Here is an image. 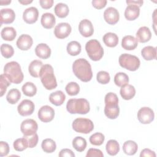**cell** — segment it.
Returning a JSON list of instances; mask_svg holds the SVG:
<instances>
[{
	"mask_svg": "<svg viewBox=\"0 0 157 157\" xmlns=\"http://www.w3.org/2000/svg\"><path fill=\"white\" fill-rule=\"evenodd\" d=\"M72 71L78 79L84 82L90 81L93 77L91 66L89 62L84 58L77 59L74 62Z\"/></svg>",
	"mask_w": 157,
	"mask_h": 157,
	"instance_id": "1",
	"label": "cell"
},
{
	"mask_svg": "<svg viewBox=\"0 0 157 157\" xmlns=\"http://www.w3.org/2000/svg\"><path fill=\"white\" fill-rule=\"evenodd\" d=\"M6 77L15 84H19L23 80V74L20 65L16 61L7 63L4 67V74Z\"/></svg>",
	"mask_w": 157,
	"mask_h": 157,
	"instance_id": "2",
	"label": "cell"
},
{
	"mask_svg": "<svg viewBox=\"0 0 157 157\" xmlns=\"http://www.w3.org/2000/svg\"><path fill=\"white\" fill-rule=\"evenodd\" d=\"M105 108L104 113L105 116L110 119L117 118L120 113L118 106V98L116 94L110 92L108 93L104 99Z\"/></svg>",
	"mask_w": 157,
	"mask_h": 157,
	"instance_id": "3",
	"label": "cell"
},
{
	"mask_svg": "<svg viewBox=\"0 0 157 157\" xmlns=\"http://www.w3.org/2000/svg\"><path fill=\"white\" fill-rule=\"evenodd\" d=\"M43 86L48 90L55 89L57 86L56 77L54 75L53 67L50 64H45L42 66L39 74Z\"/></svg>",
	"mask_w": 157,
	"mask_h": 157,
	"instance_id": "4",
	"label": "cell"
},
{
	"mask_svg": "<svg viewBox=\"0 0 157 157\" xmlns=\"http://www.w3.org/2000/svg\"><path fill=\"white\" fill-rule=\"evenodd\" d=\"M66 109L71 114H86L89 112L90 107L86 99H71L67 102Z\"/></svg>",
	"mask_w": 157,
	"mask_h": 157,
	"instance_id": "5",
	"label": "cell"
},
{
	"mask_svg": "<svg viewBox=\"0 0 157 157\" xmlns=\"http://www.w3.org/2000/svg\"><path fill=\"white\" fill-rule=\"evenodd\" d=\"M85 50L89 58L94 61L100 60L104 55V50L100 42L96 39L88 41L85 45Z\"/></svg>",
	"mask_w": 157,
	"mask_h": 157,
	"instance_id": "6",
	"label": "cell"
},
{
	"mask_svg": "<svg viewBox=\"0 0 157 157\" xmlns=\"http://www.w3.org/2000/svg\"><path fill=\"white\" fill-rule=\"evenodd\" d=\"M118 61L121 67L130 71H137L140 64V61L136 56L128 53L121 55Z\"/></svg>",
	"mask_w": 157,
	"mask_h": 157,
	"instance_id": "7",
	"label": "cell"
},
{
	"mask_svg": "<svg viewBox=\"0 0 157 157\" xmlns=\"http://www.w3.org/2000/svg\"><path fill=\"white\" fill-rule=\"evenodd\" d=\"M72 126L75 131L83 134H88L94 129L93 121L85 118H76L74 120Z\"/></svg>",
	"mask_w": 157,
	"mask_h": 157,
	"instance_id": "8",
	"label": "cell"
},
{
	"mask_svg": "<svg viewBox=\"0 0 157 157\" xmlns=\"http://www.w3.org/2000/svg\"><path fill=\"white\" fill-rule=\"evenodd\" d=\"M155 118L153 110L148 107L140 108L137 112V118L142 124H149L152 122Z\"/></svg>",
	"mask_w": 157,
	"mask_h": 157,
	"instance_id": "9",
	"label": "cell"
},
{
	"mask_svg": "<svg viewBox=\"0 0 157 157\" xmlns=\"http://www.w3.org/2000/svg\"><path fill=\"white\" fill-rule=\"evenodd\" d=\"M37 129V123L33 119L25 120L20 126V130L24 136L33 135L36 133Z\"/></svg>",
	"mask_w": 157,
	"mask_h": 157,
	"instance_id": "10",
	"label": "cell"
},
{
	"mask_svg": "<svg viewBox=\"0 0 157 157\" xmlns=\"http://www.w3.org/2000/svg\"><path fill=\"white\" fill-rule=\"evenodd\" d=\"M34 104L29 99L23 100L18 105L17 110L18 113L23 117L31 115L34 110Z\"/></svg>",
	"mask_w": 157,
	"mask_h": 157,
	"instance_id": "11",
	"label": "cell"
},
{
	"mask_svg": "<svg viewBox=\"0 0 157 157\" xmlns=\"http://www.w3.org/2000/svg\"><path fill=\"white\" fill-rule=\"evenodd\" d=\"M54 117L55 110L49 105H44L38 111V118L42 122H50L53 120Z\"/></svg>",
	"mask_w": 157,
	"mask_h": 157,
	"instance_id": "12",
	"label": "cell"
},
{
	"mask_svg": "<svg viewBox=\"0 0 157 157\" xmlns=\"http://www.w3.org/2000/svg\"><path fill=\"white\" fill-rule=\"evenodd\" d=\"M71 26L69 23H60L55 26L54 34L57 38L63 39L69 36L71 33Z\"/></svg>",
	"mask_w": 157,
	"mask_h": 157,
	"instance_id": "13",
	"label": "cell"
},
{
	"mask_svg": "<svg viewBox=\"0 0 157 157\" xmlns=\"http://www.w3.org/2000/svg\"><path fill=\"white\" fill-rule=\"evenodd\" d=\"M104 18L109 25H115L119 20L120 15L118 10L112 7L106 9L104 12Z\"/></svg>",
	"mask_w": 157,
	"mask_h": 157,
	"instance_id": "14",
	"label": "cell"
},
{
	"mask_svg": "<svg viewBox=\"0 0 157 157\" xmlns=\"http://www.w3.org/2000/svg\"><path fill=\"white\" fill-rule=\"evenodd\" d=\"M39 17V12L37 8L30 7L25 10L23 13V19L28 24H33L36 22Z\"/></svg>",
	"mask_w": 157,
	"mask_h": 157,
	"instance_id": "15",
	"label": "cell"
},
{
	"mask_svg": "<svg viewBox=\"0 0 157 157\" xmlns=\"http://www.w3.org/2000/svg\"><path fill=\"white\" fill-rule=\"evenodd\" d=\"M78 30L82 36L85 37H88L93 35L94 28L92 23L87 20H82L78 25Z\"/></svg>",
	"mask_w": 157,
	"mask_h": 157,
	"instance_id": "16",
	"label": "cell"
},
{
	"mask_svg": "<svg viewBox=\"0 0 157 157\" xmlns=\"http://www.w3.org/2000/svg\"><path fill=\"white\" fill-rule=\"evenodd\" d=\"M33 40L28 34H22L17 39L16 44L17 47L21 50H28L33 45Z\"/></svg>",
	"mask_w": 157,
	"mask_h": 157,
	"instance_id": "17",
	"label": "cell"
},
{
	"mask_svg": "<svg viewBox=\"0 0 157 157\" xmlns=\"http://www.w3.org/2000/svg\"><path fill=\"white\" fill-rule=\"evenodd\" d=\"M1 25L12 23L15 18V13L12 9H2L0 11Z\"/></svg>",
	"mask_w": 157,
	"mask_h": 157,
	"instance_id": "18",
	"label": "cell"
},
{
	"mask_svg": "<svg viewBox=\"0 0 157 157\" xmlns=\"http://www.w3.org/2000/svg\"><path fill=\"white\" fill-rule=\"evenodd\" d=\"M139 7L134 4H128L124 11V17L129 21L136 20L139 16Z\"/></svg>",
	"mask_w": 157,
	"mask_h": 157,
	"instance_id": "19",
	"label": "cell"
},
{
	"mask_svg": "<svg viewBox=\"0 0 157 157\" xmlns=\"http://www.w3.org/2000/svg\"><path fill=\"white\" fill-rule=\"evenodd\" d=\"M151 33L147 26L140 27L136 33V39L140 43H145L150 40Z\"/></svg>",
	"mask_w": 157,
	"mask_h": 157,
	"instance_id": "20",
	"label": "cell"
},
{
	"mask_svg": "<svg viewBox=\"0 0 157 157\" xmlns=\"http://www.w3.org/2000/svg\"><path fill=\"white\" fill-rule=\"evenodd\" d=\"M35 53L39 58L45 59L50 56L51 49L46 44L41 43L36 46Z\"/></svg>",
	"mask_w": 157,
	"mask_h": 157,
	"instance_id": "21",
	"label": "cell"
},
{
	"mask_svg": "<svg viewBox=\"0 0 157 157\" xmlns=\"http://www.w3.org/2000/svg\"><path fill=\"white\" fill-rule=\"evenodd\" d=\"M138 45V41L134 36L131 35L125 36L121 40L122 47L126 50H134Z\"/></svg>",
	"mask_w": 157,
	"mask_h": 157,
	"instance_id": "22",
	"label": "cell"
},
{
	"mask_svg": "<svg viewBox=\"0 0 157 157\" xmlns=\"http://www.w3.org/2000/svg\"><path fill=\"white\" fill-rule=\"evenodd\" d=\"M41 25L45 29L52 28L56 23V19L52 13H43L41 17Z\"/></svg>",
	"mask_w": 157,
	"mask_h": 157,
	"instance_id": "23",
	"label": "cell"
},
{
	"mask_svg": "<svg viewBox=\"0 0 157 157\" xmlns=\"http://www.w3.org/2000/svg\"><path fill=\"white\" fill-rule=\"evenodd\" d=\"M66 99L64 93L60 90L52 93L49 96L50 102L56 106L61 105Z\"/></svg>",
	"mask_w": 157,
	"mask_h": 157,
	"instance_id": "24",
	"label": "cell"
},
{
	"mask_svg": "<svg viewBox=\"0 0 157 157\" xmlns=\"http://www.w3.org/2000/svg\"><path fill=\"white\" fill-rule=\"evenodd\" d=\"M120 95L122 98L124 100H130L136 94V90L135 88L129 84H126L123 86H121L120 91Z\"/></svg>",
	"mask_w": 157,
	"mask_h": 157,
	"instance_id": "25",
	"label": "cell"
},
{
	"mask_svg": "<svg viewBox=\"0 0 157 157\" xmlns=\"http://www.w3.org/2000/svg\"><path fill=\"white\" fill-rule=\"evenodd\" d=\"M43 66L42 62L40 60L35 59L31 61L28 67V71L30 75L33 77H39L40 71Z\"/></svg>",
	"mask_w": 157,
	"mask_h": 157,
	"instance_id": "26",
	"label": "cell"
},
{
	"mask_svg": "<svg viewBox=\"0 0 157 157\" xmlns=\"http://www.w3.org/2000/svg\"><path fill=\"white\" fill-rule=\"evenodd\" d=\"M141 55L144 59L150 61L156 59V48L152 46H147L141 50Z\"/></svg>",
	"mask_w": 157,
	"mask_h": 157,
	"instance_id": "27",
	"label": "cell"
},
{
	"mask_svg": "<svg viewBox=\"0 0 157 157\" xmlns=\"http://www.w3.org/2000/svg\"><path fill=\"white\" fill-rule=\"evenodd\" d=\"M103 41L106 46L115 47L118 43V36L113 33H107L103 36Z\"/></svg>",
	"mask_w": 157,
	"mask_h": 157,
	"instance_id": "28",
	"label": "cell"
},
{
	"mask_svg": "<svg viewBox=\"0 0 157 157\" xmlns=\"http://www.w3.org/2000/svg\"><path fill=\"white\" fill-rule=\"evenodd\" d=\"M137 149V144L132 140H127L123 145V152L128 155H134L136 153Z\"/></svg>",
	"mask_w": 157,
	"mask_h": 157,
	"instance_id": "29",
	"label": "cell"
},
{
	"mask_svg": "<svg viewBox=\"0 0 157 157\" xmlns=\"http://www.w3.org/2000/svg\"><path fill=\"white\" fill-rule=\"evenodd\" d=\"M1 36L5 40L12 41L17 36V32L13 27H5L2 29Z\"/></svg>",
	"mask_w": 157,
	"mask_h": 157,
	"instance_id": "30",
	"label": "cell"
},
{
	"mask_svg": "<svg viewBox=\"0 0 157 157\" xmlns=\"http://www.w3.org/2000/svg\"><path fill=\"white\" fill-rule=\"evenodd\" d=\"M105 150L109 155L111 156H115L120 151V145L118 142L115 140H109L106 144Z\"/></svg>",
	"mask_w": 157,
	"mask_h": 157,
	"instance_id": "31",
	"label": "cell"
},
{
	"mask_svg": "<svg viewBox=\"0 0 157 157\" xmlns=\"http://www.w3.org/2000/svg\"><path fill=\"white\" fill-rule=\"evenodd\" d=\"M41 147L43 151L47 153H51L55 151L56 145L55 142L52 139H45L42 140Z\"/></svg>",
	"mask_w": 157,
	"mask_h": 157,
	"instance_id": "32",
	"label": "cell"
},
{
	"mask_svg": "<svg viewBox=\"0 0 157 157\" xmlns=\"http://www.w3.org/2000/svg\"><path fill=\"white\" fill-rule=\"evenodd\" d=\"M55 13L59 18H65L66 17L69 12V7L67 5L64 3H58L55 7Z\"/></svg>",
	"mask_w": 157,
	"mask_h": 157,
	"instance_id": "33",
	"label": "cell"
},
{
	"mask_svg": "<svg viewBox=\"0 0 157 157\" xmlns=\"http://www.w3.org/2000/svg\"><path fill=\"white\" fill-rule=\"evenodd\" d=\"M67 52L71 56H77L81 52V45L77 41L70 42L66 47Z\"/></svg>",
	"mask_w": 157,
	"mask_h": 157,
	"instance_id": "34",
	"label": "cell"
},
{
	"mask_svg": "<svg viewBox=\"0 0 157 157\" xmlns=\"http://www.w3.org/2000/svg\"><path fill=\"white\" fill-rule=\"evenodd\" d=\"M21 98V93L18 89L13 88L10 90L6 96L7 102L11 104H16Z\"/></svg>",
	"mask_w": 157,
	"mask_h": 157,
	"instance_id": "35",
	"label": "cell"
},
{
	"mask_svg": "<svg viewBox=\"0 0 157 157\" xmlns=\"http://www.w3.org/2000/svg\"><path fill=\"white\" fill-rule=\"evenodd\" d=\"M72 146L75 150L78 152H82L85 150L86 147V141L82 137H75L72 140Z\"/></svg>",
	"mask_w": 157,
	"mask_h": 157,
	"instance_id": "36",
	"label": "cell"
},
{
	"mask_svg": "<svg viewBox=\"0 0 157 157\" xmlns=\"http://www.w3.org/2000/svg\"><path fill=\"white\" fill-rule=\"evenodd\" d=\"M23 94L27 96H34L37 93L36 86L32 82H28L25 83L21 88Z\"/></svg>",
	"mask_w": 157,
	"mask_h": 157,
	"instance_id": "37",
	"label": "cell"
},
{
	"mask_svg": "<svg viewBox=\"0 0 157 157\" xmlns=\"http://www.w3.org/2000/svg\"><path fill=\"white\" fill-rule=\"evenodd\" d=\"M114 83L117 86L121 87L129 83V77L124 72H118L114 77Z\"/></svg>",
	"mask_w": 157,
	"mask_h": 157,
	"instance_id": "38",
	"label": "cell"
},
{
	"mask_svg": "<svg viewBox=\"0 0 157 157\" xmlns=\"http://www.w3.org/2000/svg\"><path fill=\"white\" fill-rule=\"evenodd\" d=\"M14 149L17 151H22L28 147V144L26 139L24 137L17 139L13 142V144Z\"/></svg>",
	"mask_w": 157,
	"mask_h": 157,
	"instance_id": "39",
	"label": "cell"
},
{
	"mask_svg": "<svg viewBox=\"0 0 157 157\" xmlns=\"http://www.w3.org/2000/svg\"><path fill=\"white\" fill-rule=\"evenodd\" d=\"M65 90L69 96H75L80 91V86L76 82H71L67 84Z\"/></svg>",
	"mask_w": 157,
	"mask_h": 157,
	"instance_id": "40",
	"label": "cell"
},
{
	"mask_svg": "<svg viewBox=\"0 0 157 157\" xmlns=\"http://www.w3.org/2000/svg\"><path fill=\"white\" fill-rule=\"evenodd\" d=\"M1 52L2 56L6 58H10L13 55L14 50L12 45L7 44H2L1 45Z\"/></svg>",
	"mask_w": 157,
	"mask_h": 157,
	"instance_id": "41",
	"label": "cell"
},
{
	"mask_svg": "<svg viewBox=\"0 0 157 157\" xmlns=\"http://www.w3.org/2000/svg\"><path fill=\"white\" fill-rule=\"evenodd\" d=\"M104 139L105 137L103 134L101 132H96L90 136V142L92 145L99 146L103 144Z\"/></svg>",
	"mask_w": 157,
	"mask_h": 157,
	"instance_id": "42",
	"label": "cell"
},
{
	"mask_svg": "<svg viewBox=\"0 0 157 157\" xmlns=\"http://www.w3.org/2000/svg\"><path fill=\"white\" fill-rule=\"evenodd\" d=\"M10 82L6 77L4 74L0 76V96L2 97L6 92L7 88L10 85Z\"/></svg>",
	"mask_w": 157,
	"mask_h": 157,
	"instance_id": "43",
	"label": "cell"
},
{
	"mask_svg": "<svg viewBox=\"0 0 157 157\" xmlns=\"http://www.w3.org/2000/svg\"><path fill=\"white\" fill-rule=\"evenodd\" d=\"M96 79L99 83L105 85L108 83L110 82V77L109 74L107 72L101 71L97 74Z\"/></svg>",
	"mask_w": 157,
	"mask_h": 157,
	"instance_id": "44",
	"label": "cell"
},
{
	"mask_svg": "<svg viewBox=\"0 0 157 157\" xmlns=\"http://www.w3.org/2000/svg\"><path fill=\"white\" fill-rule=\"evenodd\" d=\"M23 137H25L28 141V148H34L37 145L39 137L36 133L30 136H24Z\"/></svg>",
	"mask_w": 157,
	"mask_h": 157,
	"instance_id": "45",
	"label": "cell"
},
{
	"mask_svg": "<svg viewBox=\"0 0 157 157\" xmlns=\"http://www.w3.org/2000/svg\"><path fill=\"white\" fill-rule=\"evenodd\" d=\"M86 157H103L104 155L102 152L96 148H90L86 155Z\"/></svg>",
	"mask_w": 157,
	"mask_h": 157,
	"instance_id": "46",
	"label": "cell"
},
{
	"mask_svg": "<svg viewBox=\"0 0 157 157\" xmlns=\"http://www.w3.org/2000/svg\"><path fill=\"white\" fill-rule=\"evenodd\" d=\"M9 152V146L8 144L4 141L0 142V156H7Z\"/></svg>",
	"mask_w": 157,
	"mask_h": 157,
	"instance_id": "47",
	"label": "cell"
},
{
	"mask_svg": "<svg viewBox=\"0 0 157 157\" xmlns=\"http://www.w3.org/2000/svg\"><path fill=\"white\" fill-rule=\"evenodd\" d=\"M107 4L106 0H93L92 1L93 6L97 9H101L104 8Z\"/></svg>",
	"mask_w": 157,
	"mask_h": 157,
	"instance_id": "48",
	"label": "cell"
},
{
	"mask_svg": "<svg viewBox=\"0 0 157 157\" xmlns=\"http://www.w3.org/2000/svg\"><path fill=\"white\" fill-rule=\"evenodd\" d=\"M59 157H74L75 156V154L74 153V152L68 148H64L62 149L59 153Z\"/></svg>",
	"mask_w": 157,
	"mask_h": 157,
	"instance_id": "49",
	"label": "cell"
},
{
	"mask_svg": "<svg viewBox=\"0 0 157 157\" xmlns=\"http://www.w3.org/2000/svg\"><path fill=\"white\" fill-rule=\"evenodd\" d=\"M54 1L53 0H40L39 3L42 8L44 9H48L53 5Z\"/></svg>",
	"mask_w": 157,
	"mask_h": 157,
	"instance_id": "50",
	"label": "cell"
},
{
	"mask_svg": "<svg viewBox=\"0 0 157 157\" xmlns=\"http://www.w3.org/2000/svg\"><path fill=\"white\" fill-rule=\"evenodd\" d=\"M140 157H145V156H150V157H155L156 154L155 153L151 150L149 148H145L142 150L140 154Z\"/></svg>",
	"mask_w": 157,
	"mask_h": 157,
	"instance_id": "51",
	"label": "cell"
},
{
	"mask_svg": "<svg viewBox=\"0 0 157 157\" xmlns=\"http://www.w3.org/2000/svg\"><path fill=\"white\" fill-rule=\"evenodd\" d=\"M126 2L128 4H134V5H136L140 7L142 6L144 1H126Z\"/></svg>",
	"mask_w": 157,
	"mask_h": 157,
	"instance_id": "52",
	"label": "cell"
},
{
	"mask_svg": "<svg viewBox=\"0 0 157 157\" xmlns=\"http://www.w3.org/2000/svg\"><path fill=\"white\" fill-rule=\"evenodd\" d=\"M11 2V1H3V0H1L0 1V3H1V6H6V5H9V4H10Z\"/></svg>",
	"mask_w": 157,
	"mask_h": 157,
	"instance_id": "53",
	"label": "cell"
},
{
	"mask_svg": "<svg viewBox=\"0 0 157 157\" xmlns=\"http://www.w3.org/2000/svg\"><path fill=\"white\" fill-rule=\"evenodd\" d=\"M18 2H19L20 4H23V5H28V4H29L31 3V2H33V1H20V0H19Z\"/></svg>",
	"mask_w": 157,
	"mask_h": 157,
	"instance_id": "54",
	"label": "cell"
}]
</instances>
